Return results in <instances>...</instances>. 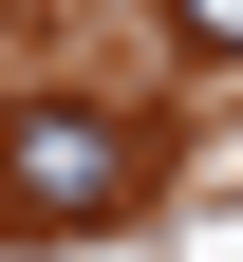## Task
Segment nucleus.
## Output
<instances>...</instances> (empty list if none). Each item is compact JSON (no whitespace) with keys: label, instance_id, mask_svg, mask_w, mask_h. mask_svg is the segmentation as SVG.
<instances>
[{"label":"nucleus","instance_id":"nucleus-1","mask_svg":"<svg viewBox=\"0 0 243 262\" xmlns=\"http://www.w3.org/2000/svg\"><path fill=\"white\" fill-rule=\"evenodd\" d=\"M150 187V131L94 113V94H19L0 113V225H113Z\"/></svg>","mask_w":243,"mask_h":262},{"label":"nucleus","instance_id":"nucleus-2","mask_svg":"<svg viewBox=\"0 0 243 262\" xmlns=\"http://www.w3.org/2000/svg\"><path fill=\"white\" fill-rule=\"evenodd\" d=\"M168 38L187 56H243V0H168Z\"/></svg>","mask_w":243,"mask_h":262}]
</instances>
